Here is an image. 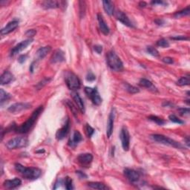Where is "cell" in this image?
<instances>
[{"mask_svg":"<svg viewBox=\"0 0 190 190\" xmlns=\"http://www.w3.org/2000/svg\"><path fill=\"white\" fill-rule=\"evenodd\" d=\"M154 22H155V23L157 25H158V26H162L163 24H164V21L163 20V19H156L155 21H154Z\"/></svg>","mask_w":190,"mask_h":190,"instance_id":"50","label":"cell"},{"mask_svg":"<svg viewBox=\"0 0 190 190\" xmlns=\"http://www.w3.org/2000/svg\"><path fill=\"white\" fill-rule=\"evenodd\" d=\"M42 111H43V106H39V107L33 112L31 116L28 118V121L25 122L23 124H22V126H20L17 128L16 129L17 132L21 134H25L28 132V131L31 129L33 126L34 125L35 122L36 121L37 118L40 117V115L41 114Z\"/></svg>","mask_w":190,"mask_h":190,"instance_id":"1","label":"cell"},{"mask_svg":"<svg viewBox=\"0 0 190 190\" xmlns=\"http://www.w3.org/2000/svg\"><path fill=\"white\" fill-rule=\"evenodd\" d=\"M146 51L153 57H158L159 56V52L158 50L155 48L152 47V46H148L146 48Z\"/></svg>","mask_w":190,"mask_h":190,"instance_id":"34","label":"cell"},{"mask_svg":"<svg viewBox=\"0 0 190 190\" xmlns=\"http://www.w3.org/2000/svg\"><path fill=\"white\" fill-rule=\"evenodd\" d=\"M124 87H125L126 90L129 93H130V94H137V93L140 92L139 89L137 88V87L131 86V85L128 84V83H125V84H124Z\"/></svg>","mask_w":190,"mask_h":190,"instance_id":"31","label":"cell"},{"mask_svg":"<svg viewBox=\"0 0 190 190\" xmlns=\"http://www.w3.org/2000/svg\"><path fill=\"white\" fill-rule=\"evenodd\" d=\"M76 174L79 176V178H81V179H83V178H87L86 174L85 173H83V172H81V171H77Z\"/></svg>","mask_w":190,"mask_h":190,"instance_id":"47","label":"cell"},{"mask_svg":"<svg viewBox=\"0 0 190 190\" xmlns=\"http://www.w3.org/2000/svg\"><path fill=\"white\" fill-rule=\"evenodd\" d=\"M65 54H64V52L60 49L56 50L51 57V63H62V62L65 61Z\"/></svg>","mask_w":190,"mask_h":190,"instance_id":"18","label":"cell"},{"mask_svg":"<svg viewBox=\"0 0 190 190\" xmlns=\"http://www.w3.org/2000/svg\"><path fill=\"white\" fill-rule=\"evenodd\" d=\"M65 2L63 1H55V0H48V1H44L42 2V6L45 9H52V8H57V7H65Z\"/></svg>","mask_w":190,"mask_h":190,"instance_id":"13","label":"cell"},{"mask_svg":"<svg viewBox=\"0 0 190 190\" xmlns=\"http://www.w3.org/2000/svg\"><path fill=\"white\" fill-rule=\"evenodd\" d=\"M189 13H190V7H189V6H188L187 7H186L185 9L181 10V11H178V12L176 13L174 15V17L177 19L181 18V17H186V16H188V15H189Z\"/></svg>","mask_w":190,"mask_h":190,"instance_id":"29","label":"cell"},{"mask_svg":"<svg viewBox=\"0 0 190 190\" xmlns=\"http://www.w3.org/2000/svg\"><path fill=\"white\" fill-rule=\"evenodd\" d=\"M88 186L90 188L94 189H108V187H106L105 184L102 183H100V182H90V183H88Z\"/></svg>","mask_w":190,"mask_h":190,"instance_id":"27","label":"cell"},{"mask_svg":"<svg viewBox=\"0 0 190 190\" xmlns=\"http://www.w3.org/2000/svg\"><path fill=\"white\" fill-rule=\"evenodd\" d=\"M66 103H67L68 106H69V108H71V111L73 112L74 115V116H77V107H75L74 105L71 101H69V100H67Z\"/></svg>","mask_w":190,"mask_h":190,"instance_id":"39","label":"cell"},{"mask_svg":"<svg viewBox=\"0 0 190 190\" xmlns=\"http://www.w3.org/2000/svg\"><path fill=\"white\" fill-rule=\"evenodd\" d=\"M85 92L88 97L92 100V102L96 106H100L102 103V98L100 96L97 88H91V87H86Z\"/></svg>","mask_w":190,"mask_h":190,"instance_id":"7","label":"cell"},{"mask_svg":"<svg viewBox=\"0 0 190 190\" xmlns=\"http://www.w3.org/2000/svg\"><path fill=\"white\" fill-rule=\"evenodd\" d=\"M149 120H150V121L154 122V123L158 124V125H160V126L164 125V124L165 123V121H164V120L161 119V118L157 117V116H154V115L150 116V117H149Z\"/></svg>","mask_w":190,"mask_h":190,"instance_id":"32","label":"cell"},{"mask_svg":"<svg viewBox=\"0 0 190 190\" xmlns=\"http://www.w3.org/2000/svg\"><path fill=\"white\" fill-rule=\"evenodd\" d=\"M22 184V181H21L20 179L19 178H15L12 180H6L5 182H4L3 185L6 189H16V188L19 187V186Z\"/></svg>","mask_w":190,"mask_h":190,"instance_id":"19","label":"cell"},{"mask_svg":"<svg viewBox=\"0 0 190 190\" xmlns=\"http://www.w3.org/2000/svg\"><path fill=\"white\" fill-rule=\"evenodd\" d=\"M69 129H70V120L68 118L66 121H65V124L63 125V126L57 131V134H56V137H57V139L59 140H61L65 138L69 132Z\"/></svg>","mask_w":190,"mask_h":190,"instance_id":"14","label":"cell"},{"mask_svg":"<svg viewBox=\"0 0 190 190\" xmlns=\"http://www.w3.org/2000/svg\"><path fill=\"white\" fill-rule=\"evenodd\" d=\"M151 138L154 140V141L158 142L159 143H161L164 145H167V146H170L172 147H174L176 149H183V147L180 143L177 142V141L174 140L169 137L164 136L163 135H151Z\"/></svg>","mask_w":190,"mask_h":190,"instance_id":"4","label":"cell"},{"mask_svg":"<svg viewBox=\"0 0 190 190\" xmlns=\"http://www.w3.org/2000/svg\"><path fill=\"white\" fill-rule=\"evenodd\" d=\"M163 106L164 107H170V108H173L174 104L172 102L169 101H165L164 103H163Z\"/></svg>","mask_w":190,"mask_h":190,"instance_id":"48","label":"cell"},{"mask_svg":"<svg viewBox=\"0 0 190 190\" xmlns=\"http://www.w3.org/2000/svg\"><path fill=\"white\" fill-rule=\"evenodd\" d=\"M123 172L127 179L131 183H137L139 181L140 174L138 172L131 169H125Z\"/></svg>","mask_w":190,"mask_h":190,"instance_id":"11","label":"cell"},{"mask_svg":"<svg viewBox=\"0 0 190 190\" xmlns=\"http://www.w3.org/2000/svg\"><path fill=\"white\" fill-rule=\"evenodd\" d=\"M78 162L81 165L84 166H88L93 160V155L90 153H84V154H80L77 157Z\"/></svg>","mask_w":190,"mask_h":190,"instance_id":"16","label":"cell"},{"mask_svg":"<svg viewBox=\"0 0 190 190\" xmlns=\"http://www.w3.org/2000/svg\"><path fill=\"white\" fill-rule=\"evenodd\" d=\"M19 26V21L18 20H13L11 22H8L6 26H5L1 30V34L2 35H6L14 31L17 27Z\"/></svg>","mask_w":190,"mask_h":190,"instance_id":"17","label":"cell"},{"mask_svg":"<svg viewBox=\"0 0 190 190\" xmlns=\"http://www.w3.org/2000/svg\"><path fill=\"white\" fill-rule=\"evenodd\" d=\"M83 140L82 135L78 131H75L74 132L72 137H71L69 141V145L71 147H75L79 142Z\"/></svg>","mask_w":190,"mask_h":190,"instance_id":"21","label":"cell"},{"mask_svg":"<svg viewBox=\"0 0 190 190\" xmlns=\"http://www.w3.org/2000/svg\"><path fill=\"white\" fill-rule=\"evenodd\" d=\"M157 45L161 48H168L169 47V42L166 39L163 38L157 42Z\"/></svg>","mask_w":190,"mask_h":190,"instance_id":"35","label":"cell"},{"mask_svg":"<svg viewBox=\"0 0 190 190\" xmlns=\"http://www.w3.org/2000/svg\"><path fill=\"white\" fill-rule=\"evenodd\" d=\"M51 46H45V47H41L40 48H39L36 53V57H37L39 59H42L50 51H51Z\"/></svg>","mask_w":190,"mask_h":190,"instance_id":"24","label":"cell"},{"mask_svg":"<svg viewBox=\"0 0 190 190\" xmlns=\"http://www.w3.org/2000/svg\"><path fill=\"white\" fill-rule=\"evenodd\" d=\"M120 138L121 140V144L124 151H128L129 149L130 145V135L126 127H123L121 129Z\"/></svg>","mask_w":190,"mask_h":190,"instance_id":"9","label":"cell"},{"mask_svg":"<svg viewBox=\"0 0 190 190\" xmlns=\"http://www.w3.org/2000/svg\"><path fill=\"white\" fill-rule=\"evenodd\" d=\"M169 119L174 123H178V124H183L184 123V122L183 121H181V119H179V118H178L177 116L174 115V114H171V115L169 116Z\"/></svg>","mask_w":190,"mask_h":190,"instance_id":"36","label":"cell"},{"mask_svg":"<svg viewBox=\"0 0 190 190\" xmlns=\"http://www.w3.org/2000/svg\"><path fill=\"white\" fill-rule=\"evenodd\" d=\"M190 83V79H189V76L187 75V76H184L182 77L178 80L177 85L180 86H189Z\"/></svg>","mask_w":190,"mask_h":190,"instance_id":"30","label":"cell"},{"mask_svg":"<svg viewBox=\"0 0 190 190\" xmlns=\"http://www.w3.org/2000/svg\"><path fill=\"white\" fill-rule=\"evenodd\" d=\"M139 5L140 7H145V6H146V3L145 2H140L139 4Z\"/></svg>","mask_w":190,"mask_h":190,"instance_id":"51","label":"cell"},{"mask_svg":"<svg viewBox=\"0 0 190 190\" xmlns=\"http://www.w3.org/2000/svg\"><path fill=\"white\" fill-rule=\"evenodd\" d=\"M45 152L44 150H40V151H37V152H36L39 153V152Z\"/></svg>","mask_w":190,"mask_h":190,"instance_id":"53","label":"cell"},{"mask_svg":"<svg viewBox=\"0 0 190 190\" xmlns=\"http://www.w3.org/2000/svg\"><path fill=\"white\" fill-rule=\"evenodd\" d=\"M72 95L73 99L74 100L75 103H76L77 108H79V110L82 112V113H85V105L83 101L82 98L80 97V96H79L77 93H74Z\"/></svg>","mask_w":190,"mask_h":190,"instance_id":"23","label":"cell"},{"mask_svg":"<svg viewBox=\"0 0 190 190\" xmlns=\"http://www.w3.org/2000/svg\"><path fill=\"white\" fill-rule=\"evenodd\" d=\"M73 181L71 178H70L69 177L65 178V181H64V184H65V189L68 190H71L73 189Z\"/></svg>","mask_w":190,"mask_h":190,"instance_id":"33","label":"cell"},{"mask_svg":"<svg viewBox=\"0 0 190 190\" xmlns=\"http://www.w3.org/2000/svg\"><path fill=\"white\" fill-rule=\"evenodd\" d=\"M172 39L174 40H178V41H180V40H189V38L187 37V36H173V37H172Z\"/></svg>","mask_w":190,"mask_h":190,"instance_id":"43","label":"cell"},{"mask_svg":"<svg viewBox=\"0 0 190 190\" xmlns=\"http://www.w3.org/2000/svg\"><path fill=\"white\" fill-rule=\"evenodd\" d=\"M51 80V79L50 78H44L43 79H42V80L41 81V82H40L38 83L37 85H36V88L38 89H40L41 88H42V87H43L44 86H45L46 84H47V83L49 82V81Z\"/></svg>","mask_w":190,"mask_h":190,"instance_id":"38","label":"cell"},{"mask_svg":"<svg viewBox=\"0 0 190 190\" xmlns=\"http://www.w3.org/2000/svg\"><path fill=\"white\" fill-rule=\"evenodd\" d=\"M11 98V94L5 92V91L2 88L0 89V102H1V104H2L4 102L10 100Z\"/></svg>","mask_w":190,"mask_h":190,"instance_id":"28","label":"cell"},{"mask_svg":"<svg viewBox=\"0 0 190 190\" xmlns=\"http://www.w3.org/2000/svg\"><path fill=\"white\" fill-rule=\"evenodd\" d=\"M28 143V138L26 137H17L11 139L6 143V146L8 149H15L27 146Z\"/></svg>","mask_w":190,"mask_h":190,"instance_id":"6","label":"cell"},{"mask_svg":"<svg viewBox=\"0 0 190 190\" xmlns=\"http://www.w3.org/2000/svg\"><path fill=\"white\" fill-rule=\"evenodd\" d=\"M36 34V31L34 30V29H30V30H28V31L26 33V36H29L31 39V37H33V36H35V34Z\"/></svg>","mask_w":190,"mask_h":190,"instance_id":"41","label":"cell"},{"mask_svg":"<svg viewBox=\"0 0 190 190\" xmlns=\"http://www.w3.org/2000/svg\"><path fill=\"white\" fill-rule=\"evenodd\" d=\"M27 57H28V56H27L26 54H22V55L19 56V59H18L19 63H23L26 60Z\"/></svg>","mask_w":190,"mask_h":190,"instance_id":"46","label":"cell"},{"mask_svg":"<svg viewBox=\"0 0 190 190\" xmlns=\"http://www.w3.org/2000/svg\"><path fill=\"white\" fill-rule=\"evenodd\" d=\"M94 51L99 54H101L102 51V47L101 45H94Z\"/></svg>","mask_w":190,"mask_h":190,"instance_id":"45","label":"cell"},{"mask_svg":"<svg viewBox=\"0 0 190 190\" xmlns=\"http://www.w3.org/2000/svg\"><path fill=\"white\" fill-rule=\"evenodd\" d=\"M97 20L99 23V27H100L101 32L105 35H108L110 31L109 28H108V25L106 24V21L104 20L103 17H102L101 13H98L97 14Z\"/></svg>","mask_w":190,"mask_h":190,"instance_id":"20","label":"cell"},{"mask_svg":"<svg viewBox=\"0 0 190 190\" xmlns=\"http://www.w3.org/2000/svg\"><path fill=\"white\" fill-rule=\"evenodd\" d=\"M65 81L70 90L75 91L80 88V80L78 77L71 71H67L65 74Z\"/></svg>","mask_w":190,"mask_h":190,"instance_id":"5","label":"cell"},{"mask_svg":"<svg viewBox=\"0 0 190 190\" xmlns=\"http://www.w3.org/2000/svg\"><path fill=\"white\" fill-rule=\"evenodd\" d=\"M106 62L108 66L114 71H122L123 70V64L121 58L113 51H109L106 55Z\"/></svg>","mask_w":190,"mask_h":190,"instance_id":"3","label":"cell"},{"mask_svg":"<svg viewBox=\"0 0 190 190\" xmlns=\"http://www.w3.org/2000/svg\"><path fill=\"white\" fill-rule=\"evenodd\" d=\"M32 42H33L32 39H28V40L19 42V44H17V45L11 50V56H15L17 55V54H18L19 53H20L21 51H23V50L26 49L29 45L31 44Z\"/></svg>","mask_w":190,"mask_h":190,"instance_id":"10","label":"cell"},{"mask_svg":"<svg viewBox=\"0 0 190 190\" xmlns=\"http://www.w3.org/2000/svg\"><path fill=\"white\" fill-rule=\"evenodd\" d=\"M180 114L182 116H188L189 114V108H181L178 109Z\"/></svg>","mask_w":190,"mask_h":190,"instance_id":"40","label":"cell"},{"mask_svg":"<svg viewBox=\"0 0 190 190\" xmlns=\"http://www.w3.org/2000/svg\"><path fill=\"white\" fill-rule=\"evenodd\" d=\"M86 135H87V136H88V137H92V136L94 135V129H93L91 126H89L88 124H86Z\"/></svg>","mask_w":190,"mask_h":190,"instance_id":"37","label":"cell"},{"mask_svg":"<svg viewBox=\"0 0 190 190\" xmlns=\"http://www.w3.org/2000/svg\"><path fill=\"white\" fill-rule=\"evenodd\" d=\"M186 144L187 145V146H189V137H187V140H186Z\"/></svg>","mask_w":190,"mask_h":190,"instance_id":"52","label":"cell"},{"mask_svg":"<svg viewBox=\"0 0 190 190\" xmlns=\"http://www.w3.org/2000/svg\"><path fill=\"white\" fill-rule=\"evenodd\" d=\"M115 17H116V18H117V20H119L120 22L123 23V24L125 25V26H126L128 27H130V28H133V27H134L132 22L130 21L129 17L126 16V13L122 12V11H116Z\"/></svg>","mask_w":190,"mask_h":190,"instance_id":"15","label":"cell"},{"mask_svg":"<svg viewBox=\"0 0 190 190\" xmlns=\"http://www.w3.org/2000/svg\"><path fill=\"white\" fill-rule=\"evenodd\" d=\"M162 60H163V62H164V63H166V64H172L174 63L173 59H172V58H171V57H169L163 58Z\"/></svg>","mask_w":190,"mask_h":190,"instance_id":"44","label":"cell"},{"mask_svg":"<svg viewBox=\"0 0 190 190\" xmlns=\"http://www.w3.org/2000/svg\"><path fill=\"white\" fill-rule=\"evenodd\" d=\"M139 84H140V86H141L142 87H144V88L150 89V90H152V91H157V88L154 87V85H153V83L151 82L150 80H149V79H145V78L141 79L140 80Z\"/></svg>","mask_w":190,"mask_h":190,"instance_id":"26","label":"cell"},{"mask_svg":"<svg viewBox=\"0 0 190 190\" xmlns=\"http://www.w3.org/2000/svg\"><path fill=\"white\" fill-rule=\"evenodd\" d=\"M114 118H115V109L112 108V111L110 112L109 116H108L107 127H106V135H107L108 138L111 137L112 133H113Z\"/></svg>","mask_w":190,"mask_h":190,"instance_id":"12","label":"cell"},{"mask_svg":"<svg viewBox=\"0 0 190 190\" xmlns=\"http://www.w3.org/2000/svg\"><path fill=\"white\" fill-rule=\"evenodd\" d=\"M95 79H96V77L94 75V74H92V72H89L88 74H87L86 76V79L89 82H92V81L95 80Z\"/></svg>","mask_w":190,"mask_h":190,"instance_id":"42","label":"cell"},{"mask_svg":"<svg viewBox=\"0 0 190 190\" xmlns=\"http://www.w3.org/2000/svg\"><path fill=\"white\" fill-rule=\"evenodd\" d=\"M13 79H14V76H13V74L8 71H6L1 75L0 83H1V85H6L12 82Z\"/></svg>","mask_w":190,"mask_h":190,"instance_id":"22","label":"cell"},{"mask_svg":"<svg viewBox=\"0 0 190 190\" xmlns=\"http://www.w3.org/2000/svg\"><path fill=\"white\" fill-rule=\"evenodd\" d=\"M152 5H167V3L165 2L164 1H153L152 2Z\"/></svg>","mask_w":190,"mask_h":190,"instance_id":"49","label":"cell"},{"mask_svg":"<svg viewBox=\"0 0 190 190\" xmlns=\"http://www.w3.org/2000/svg\"><path fill=\"white\" fill-rule=\"evenodd\" d=\"M102 5H103V8L107 14L108 15L113 14L114 12V7L113 3H112V2L103 1L102 2Z\"/></svg>","mask_w":190,"mask_h":190,"instance_id":"25","label":"cell"},{"mask_svg":"<svg viewBox=\"0 0 190 190\" xmlns=\"http://www.w3.org/2000/svg\"><path fill=\"white\" fill-rule=\"evenodd\" d=\"M31 107V105L28 102H17V103L11 105L7 110L12 114H18L29 109Z\"/></svg>","mask_w":190,"mask_h":190,"instance_id":"8","label":"cell"},{"mask_svg":"<svg viewBox=\"0 0 190 190\" xmlns=\"http://www.w3.org/2000/svg\"><path fill=\"white\" fill-rule=\"evenodd\" d=\"M15 169L19 172L26 179L35 180L37 179L42 174V171L38 168L26 167L20 164H15Z\"/></svg>","mask_w":190,"mask_h":190,"instance_id":"2","label":"cell"}]
</instances>
